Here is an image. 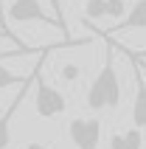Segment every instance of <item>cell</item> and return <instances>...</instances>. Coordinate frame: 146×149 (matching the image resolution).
<instances>
[{"instance_id": "3957f363", "label": "cell", "mask_w": 146, "mask_h": 149, "mask_svg": "<svg viewBox=\"0 0 146 149\" xmlns=\"http://www.w3.org/2000/svg\"><path fill=\"white\" fill-rule=\"evenodd\" d=\"M8 17L14 23H45V25H56L59 31H65V25L56 14H48L40 6V0H11L8 6Z\"/></svg>"}, {"instance_id": "ffe728a7", "label": "cell", "mask_w": 146, "mask_h": 149, "mask_svg": "<svg viewBox=\"0 0 146 149\" xmlns=\"http://www.w3.org/2000/svg\"><path fill=\"white\" fill-rule=\"evenodd\" d=\"M124 3H127V0H124Z\"/></svg>"}, {"instance_id": "7c38bea8", "label": "cell", "mask_w": 146, "mask_h": 149, "mask_svg": "<svg viewBox=\"0 0 146 149\" xmlns=\"http://www.w3.org/2000/svg\"><path fill=\"white\" fill-rule=\"evenodd\" d=\"M0 37H3V40H11L20 51H34V48H28V45H23V42L17 40V34H8V31H3V28H0Z\"/></svg>"}, {"instance_id": "5bb4252c", "label": "cell", "mask_w": 146, "mask_h": 149, "mask_svg": "<svg viewBox=\"0 0 146 149\" xmlns=\"http://www.w3.org/2000/svg\"><path fill=\"white\" fill-rule=\"evenodd\" d=\"M0 23H3V28H8V23H6V6H3V0H0Z\"/></svg>"}, {"instance_id": "ba28073f", "label": "cell", "mask_w": 146, "mask_h": 149, "mask_svg": "<svg viewBox=\"0 0 146 149\" xmlns=\"http://www.w3.org/2000/svg\"><path fill=\"white\" fill-rule=\"evenodd\" d=\"M110 149H143V135L135 127H129L127 132H113Z\"/></svg>"}, {"instance_id": "277c9868", "label": "cell", "mask_w": 146, "mask_h": 149, "mask_svg": "<svg viewBox=\"0 0 146 149\" xmlns=\"http://www.w3.org/2000/svg\"><path fill=\"white\" fill-rule=\"evenodd\" d=\"M67 138L76 149H98L101 141V118H73L67 121Z\"/></svg>"}, {"instance_id": "52a82bcc", "label": "cell", "mask_w": 146, "mask_h": 149, "mask_svg": "<svg viewBox=\"0 0 146 149\" xmlns=\"http://www.w3.org/2000/svg\"><path fill=\"white\" fill-rule=\"evenodd\" d=\"M146 28V0H135V6L127 11L121 23H115L110 31L104 34H121V31H143Z\"/></svg>"}, {"instance_id": "ac0fdd59", "label": "cell", "mask_w": 146, "mask_h": 149, "mask_svg": "<svg viewBox=\"0 0 146 149\" xmlns=\"http://www.w3.org/2000/svg\"><path fill=\"white\" fill-rule=\"evenodd\" d=\"M54 6H59V0H54Z\"/></svg>"}, {"instance_id": "d6986e66", "label": "cell", "mask_w": 146, "mask_h": 149, "mask_svg": "<svg viewBox=\"0 0 146 149\" xmlns=\"http://www.w3.org/2000/svg\"><path fill=\"white\" fill-rule=\"evenodd\" d=\"M84 3H90V0H84Z\"/></svg>"}, {"instance_id": "6da1fadb", "label": "cell", "mask_w": 146, "mask_h": 149, "mask_svg": "<svg viewBox=\"0 0 146 149\" xmlns=\"http://www.w3.org/2000/svg\"><path fill=\"white\" fill-rule=\"evenodd\" d=\"M98 37L107 42V54H104V65L96 73V79L87 87V107L93 113L101 110H115L121 104V76L115 70V42L110 34L98 31Z\"/></svg>"}, {"instance_id": "4fadbf2b", "label": "cell", "mask_w": 146, "mask_h": 149, "mask_svg": "<svg viewBox=\"0 0 146 149\" xmlns=\"http://www.w3.org/2000/svg\"><path fill=\"white\" fill-rule=\"evenodd\" d=\"M115 48H118V51H124V54H129V56H135V59H140V62H146V48H140V51H132V48H121L118 42H115Z\"/></svg>"}, {"instance_id": "8fae6325", "label": "cell", "mask_w": 146, "mask_h": 149, "mask_svg": "<svg viewBox=\"0 0 146 149\" xmlns=\"http://www.w3.org/2000/svg\"><path fill=\"white\" fill-rule=\"evenodd\" d=\"M59 73H62V79H65V82H76L81 70H79V65H65L62 70H59Z\"/></svg>"}, {"instance_id": "9a60e30c", "label": "cell", "mask_w": 146, "mask_h": 149, "mask_svg": "<svg viewBox=\"0 0 146 149\" xmlns=\"http://www.w3.org/2000/svg\"><path fill=\"white\" fill-rule=\"evenodd\" d=\"M25 149H45L42 143H25Z\"/></svg>"}, {"instance_id": "2e32d148", "label": "cell", "mask_w": 146, "mask_h": 149, "mask_svg": "<svg viewBox=\"0 0 146 149\" xmlns=\"http://www.w3.org/2000/svg\"><path fill=\"white\" fill-rule=\"evenodd\" d=\"M132 59H135V56H132ZM138 62H140V59H138ZM140 68H143V70H146V62H140Z\"/></svg>"}, {"instance_id": "5b68a950", "label": "cell", "mask_w": 146, "mask_h": 149, "mask_svg": "<svg viewBox=\"0 0 146 149\" xmlns=\"http://www.w3.org/2000/svg\"><path fill=\"white\" fill-rule=\"evenodd\" d=\"M132 59V56H129ZM132 70H135V101H132V127L143 132L146 130V79L143 68L138 59H132Z\"/></svg>"}, {"instance_id": "9c48e42d", "label": "cell", "mask_w": 146, "mask_h": 149, "mask_svg": "<svg viewBox=\"0 0 146 149\" xmlns=\"http://www.w3.org/2000/svg\"><path fill=\"white\" fill-rule=\"evenodd\" d=\"M3 56H14V54H0V59H3ZM14 84H25V79H23V76H17V73H11V70L0 62V90L14 87Z\"/></svg>"}, {"instance_id": "30bf717a", "label": "cell", "mask_w": 146, "mask_h": 149, "mask_svg": "<svg viewBox=\"0 0 146 149\" xmlns=\"http://www.w3.org/2000/svg\"><path fill=\"white\" fill-rule=\"evenodd\" d=\"M84 17L87 20L107 17V0H90V3H84Z\"/></svg>"}, {"instance_id": "e0dca14e", "label": "cell", "mask_w": 146, "mask_h": 149, "mask_svg": "<svg viewBox=\"0 0 146 149\" xmlns=\"http://www.w3.org/2000/svg\"><path fill=\"white\" fill-rule=\"evenodd\" d=\"M0 28H3V23H0ZM3 31H8V28H3ZM8 34H11V31H8Z\"/></svg>"}, {"instance_id": "8992f818", "label": "cell", "mask_w": 146, "mask_h": 149, "mask_svg": "<svg viewBox=\"0 0 146 149\" xmlns=\"http://www.w3.org/2000/svg\"><path fill=\"white\" fill-rule=\"evenodd\" d=\"M31 82H34V76H28V79H25V84H20V93H17L14 101L8 104V110H3V113H0V149H8V146H11V118H14L17 107L23 104L25 93L31 90Z\"/></svg>"}, {"instance_id": "7a4b0ae2", "label": "cell", "mask_w": 146, "mask_h": 149, "mask_svg": "<svg viewBox=\"0 0 146 149\" xmlns=\"http://www.w3.org/2000/svg\"><path fill=\"white\" fill-rule=\"evenodd\" d=\"M54 48H56V45H45L42 56L37 59V65H34V70H31V76H34V107H37V116H40V118H48V121H51V118H59L67 110L65 96L42 79V62H45V54H51Z\"/></svg>"}]
</instances>
